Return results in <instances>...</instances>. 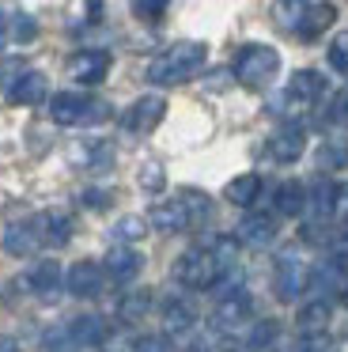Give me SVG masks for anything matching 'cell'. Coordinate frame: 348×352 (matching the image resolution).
<instances>
[{"mask_svg":"<svg viewBox=\"0 0 348 352\" xmlns=\"http://www.w3.org/2000/svg\"><path fill=\"white\" fill-rule=\"evenodd\" d=\"M8 38H12V31H8V19L4 16H0V46H4V42Z\"/></svg>","mask_w":348,"mask_h":352,"instance_id":"obj_42","label":"cell"},{"mask_svg":"<svg viewBox=\"0 0 348 352\" xmlns=\"http://www.w3.org/2000/svg\"><path fill=\"white\" fill-rule=\"evenodd\" d=\"M204 61H208V46L204 42H174L171 50H163L148 65V80L159 87L186 84V80H193L204 69Z\"/></svg>","mask_w":348,"mask_h":352,"instance_id":"obj_1","label":"cell"},{"mask_svg":"<svg viewBox=\"0 0 348 352\" xmlns=\"http://www.w3.org/2000/svg\"><path fill=\"white\" fill-rule=\"evenodd\" d=\"M136 182H140V190L159 193V190L166 186V175H163V167H159V163H144L140 175H136Z\"/></svg>","mask_w":348,"mask_h":352,"instance_id":"obj_34","label":"cell"},{"mask_svg":"<svg viewBox=\"0 0 348 352\" xmlns=\"http://www.w3.org/2000/svg\"><path fill=\"white\" fill-rule=\"evenodd\" d=\"M257 193H261V178L257 175H239V178H231V182L224 186V197L231 201V205H239V208L254 205Z\"/></svg>","mask_w":348,"mask_h":352,"instance_id":"obj_21","label":"cell"},{"mask_svg":"<svg viewBox=\"0 0 348 352\" xmlns=\"http://www.w3.org/2000/svg\"><path fill=\"white\" fill-rule=\"evenodd\" d=\"M318 160H322V167H325V170L345 167V163H348V144H345V140H325L322 152H318Z\"/></svg>","mask_w":348,"mask_h":352,"instance_id":"obj_31","label":"cell"},{"mask_svg":"<svg viewBox=\"0 0 348 352\" xmlns=\"http://www.w3.org/2000/svg\"><path fill=\"white\" fill-rule=\"evenodd\" d=\"M68 337L76 344H98V341H106V322L95 318V314H83V318H76L68 326Z\"/></svg>","mask_w":348,"mask_h":352,"instance_id":"obj_25","label":"cell"},{"mask_svg":"<svg viewBox=\"0 0 348 352\" xmlns=\"http://www.w3.org/2000/svg\"><path fill=\"white\" fill-rule=\"evenodd\" d=\"M102 280H106V269L95 265V261H76V265L68 269V276H65L68 292L80 296V299L98 296V292H102Z\"/></svg>","mask_w":348,"mask_h":352,"instance_id":"obj_11","label":"cell"},{"mask_svg":"<svg viewBox=\"0 0 348 352\" xmlns=\"http://www.w3.org/2000/svg\"><path fill=\"white\" fill-rule=\"evenodd\" d=\"M23 72H27V61H23V57H0V91H8Z\"/></svg>","mask_w":348,"mask_h":352,"instance_id":"obj_35","label":"cell"},{"mask_svg":"<svg viewBox=\"0 0 348 352\" xmlns=\"http://www.w3.org/2000/svg\"><path fill=\"white\" fill-rule=\"evenodd\" d=\"M129 4H133V16L140 23H159L171 8V0H129Z\"/></svg>","mask_w":348,"mask_h":352,"instance_id":"obj_29","label":"cell"},{"mask_svg":"<svg viewBox=\"0 0 348 352\" xmlns=\"http://www.w3.org/2000/svg\"><path fill=\"white\" fill-rule=\"evenodd\" d=\"M340 299H345V307H348V288H340Z\"/></svg>","mask_w":348,"mask_h":352,"instance_id":"obj_44","label":"cell"},{"mask_svg":"<svg viewBox=\"0 0 348 352\" xmlns=\"http://www.w3.org/2000/svg\"><path fill=\"white\" fill-rule=\"evenodd\" d=\"M148 220H151V228L163 231V235H178V231H186L189 223H193V220H189V208H186V201H182V197H178V201H159V205L151 208Z\"/></svg>","mask_w":348,"mask_h":352,"instance_id":"obj_12","label":"cell"},{"mask_svg":"<svg viewBox=\"0 0 348 352\" xmlns=\"http://www.w3.org/2000/svg\"><path fill=\"white\" fill-rule=\"evenodd\" d=\"M295 326H299L303 337L325 333V326H329V303H325V299H310V303H303L299 314H295Z\"/></svg>","mask_w":348,"mask_h":352,"instance_id":"obj_17","label":"cell"},{"mask_svg":"<svg viewBox=\"0 0 348 352\" xmlns=\"http://www.w3.org/2000/svg\"><path fill=\"white\" fill-rule=\"evenodd\" d=\"M34 223H38V231H42V243H50V246H65L68 239H72V216L57 212V208L42 212Z\"/></svg>","mask_w":348,"mask_h":352,"instance_id":"obj_18","label":"cell"},{"mask_svg":"<svg viewBox=\"0 0 348 352\" xmlns=\"http://www.w3.org/2000/svg\"><path fill=\"white\" fill-rule=\"evenodd\" d=\"M303 208H307V190H303V182H284L276 190V212L280 216H299Z\"/></svg>","mask_w":348,"mask_h":352,"instance_id":"obj_26","label":"cell"},{"mask_svg":"<svg viewBox=\"0 0 348 352\" xmlns=\"http://www.w3.org/2000/svg\"><path fill=\"white\" fill-rule=\"evenodd\" d=\"M239 243H246V246H269L272 239H276V220L272 216H261V212H254V216H246V220L239 223Z\"/></svg>","mask_w":348,"mask_h":352,"instance_id":"obj_16","label":"cell"},{"mask_svg":"<svg viewBox=\"0 0 348 352\" xmlns=\"http://www.w3.org/2000/svg\"><path fill=\"white\" fill-rule=\"evenodd\" d=\"M231 72H235V80H239L242 87H250V91H261V87H269L272 80H276V72H280V54H276L272 46L250 42V46H242L239 54H235Z\"/></svg>","mask_w":348,"mask_h":352,"instance_id":"obj_2","label":"cell"},{"mask_svg":"<svg viewBox=\"0 0 348 352\" xmlns=\"http://www.w3.org/2000/svg\"><path fill=\"white\" fill-rule=\"evenodd\" d=\"M193 322H197V311L189 303H182V299H171V303L163 307V329L166 333H189L193 329Z\"/></svg>","mask_w":348,"mask_h":352,"instance_id":"obj_22","label":"cell"},{"mask_svg":"<svg viewBox=\"0 0 348 352\" xmlns=\"http://www.w3.org/2000/svg\"><path fill=\"white\" fill-rule=\"evenodd\" d=\"M182 201H186V208H189V220L193 223H201L204 216H208V197H204L201 190H182Z\"/></svg>","mask_w":348,"mask_h":352,"instance_id":"obj_36","label":"cell"},{"mask_svg":"<svg viewBox=\"0 0 348 352\" xmlns=\"http://www.w3.org/2000/svg\"><path fill=\"white\" fill-rule=\"evenodd\" d=\"M42 243V231H38V223H15V228L4 231V250L15 254V258H27L34 246Z\"/></svg>","mask_w":348,"mask_h":352,"instance_id":"obj_19","label":"cell"},{"mask_svg":"<svg viewBox=\"0 0 348 352\" xmlns=\"http://www.w3.org/2000/svg\"><path fill=\"white\" fill-rule=\"evenodd\" d=\"M303 152H307V129H303V125L287 122V125H280V129L272 133L269 155H272L276 163H295Z\"/></svg>","mask_w":348,"mask_h":352,"instance_id":"obj_9","label":"cell"},{"mask_svg":"<svg viewBox=\"0 0 348 352\" xmlns=\"http://www.w3.org/2000/svg\"><path fill=\"white\" fill-rule=\"evenodd\" d=\"M50 118L57 125H98L110 118V107L102 99H91L80 91H61L50 99Z\"/></svg>","mask_w":348,"mask_h":352,"instance_id":"obj_3","label":"cell"},{"mask_svg":"<svg viewBox=\"0 0 348 352\" xmlns=\"http://www.w3.org/2000/svg\"><path fill=\"white\" fill-rule=\"evenodd\" d=\"M307 284H310V269L303 265L295 254H284V258L276 261V273H272V288H276V299L292 303V299L299 296Z\"/></svg>","mask_w":348,"mask_h":352,"instance_id":"obj_8","label":"cell"},{"mask_svg":"<svg viewBox=\"0 0 348 352\" xmlns=\"http://www.w3.org/2000/svg\"><path fill=\"white\" fill-rule=\"evenodd\" d=\"M219 273H224V265L216 261L212 250H186L178 261H174V276H178L186 288H193V292L212 288V284L219 280Z\"/></svg>","mask_w":348,"mask_h":352,"instance_id":"obj_4","label":"cell"},{"mask_svg":"<svg viewBox=\"0 0 348 352\" xmlns=\"http://www.w3.org/2000/svg\"><path fill=\"white\" fill-rule=\"evenodd\" d=\"M329 122H348V91H340L337 99H333V107H329Z\"/></svg>","mask_w":348,"mask_h":352,"instance_id":"obj_39","label":"cell"},{"mask_svg":"<svg viewBox=\"0 0 348 352\" xmlns=\"http://www.w3.org/2000/svg\"><path fill=\"white\" fill-rule=\"evenodd\" d=\"M27 284L38 292V296H53V292H61V265L57 261H38V265L30 269Z\"/></svg>","mask_w":348,"mask_h":352,"instance_id":"obj_23","label":"cell"},{"mask_svg":"<svg viewBox=\"0 0 348 352\" xmlns=\"http://www.w3.org/2000/svg\"><path fill=\"white\" fill-rule=\"evenodd\" d=\"M110 65H113V57L106 54V50H80V54L68 57V76L83 87H95L106 80Z\"/></svg>","mask_w":348,"mask_h":352,"instance_id":"obj_7","label":"cell"},{"mask_svg":"<svg viewBox=\"0 0 348 352\" xmlns=\"http://www.w3.org/2000/svg\"><path fill=\"white\" fill-rule=\"evenodd\" d=\"M272 341H276V322H254V326H250V333H246V349L261 352L265 344H272Z\"/></svg>","mask_w":348,"mask_h":352,"instance_id":"obj_32","label":"cell"},{"mask_svg":"<svg viewBox=\"0 0 348 352\" xmlns=\"http://www.w3.org/2000/svg\"><path fill=\"white\" fill-rule=\"evenodd\" d=\"M133 352H166V341L163 337H140V341L133 344Z\"/></svg>","mask_w":348,"mask_h":352,"instance_id":"obj_40","label":"cell"},{"mask_svg":"<svg viewBox=\"0 0 348 352\" xmlns=\"http://www.w3.org/2000/svg\"><path fill=\"white\" fill-rule=\"evenodd\" d=\"M329 69L348 72V34H337V38L329 42Z\"/></svg>","mask_w":348,"mask_h":352,"instance_id":"obj_37","label":"cell"},{"mask_svg":"<svg viewBox=\"0 0 348 352\" xmlns=\"http://www.w3.org/2000/svg\"><path fill=\"white\" fill-rule=\"evenodd\" d=\"M8 31H12V38H15V42H23V46L38 38V23L27 16V12H19V16L8 19Z\"/></svg>","mask_w":348,"mask_h":352,"instance_id":"obj_33","label":"cell"},{"mask_svg":"<svg viewBox=\"0 0 348 352\" xmlns=\"http://www.w3.org/2000/svg\"><path fill=\"white\" fill-rule=\"evenodd\" d=\"M102 269H106V276H113V280H133V276L144 269V258L133 250V246L121 243V246H113V250L106 254Z\"/></svg>","mask_w":348,"mask_h":352,"instance_id":"obj_14","label":"cell"},{"mask_svg":"<svg viewBox=\"0 0 348 352\" xmlns=\"http://www.w3.org/2000/svg\"><path fill=\"white\" fill-rule=\"evenodd\" d=\"M250 314H254V303H250V296L242 288L219 292V303H216V311H212V326H216L219 333H239L250 322Z\"/></svg>","mask_w":348,"mask_h":352,"instance_id":"obj_5","label":"cell"},{"mask_svg":"<svg viewBox=\"0 0 348 352\" xmlns=\"http://www.w3.org/2000/svg\"><path fill=\"white\" fill-rule=\"evenodd\" d=\"M50 95V84H45V76L42 72H23L19 80H15L12 87H8V99L15 102V107H38V102Z\"/></svg>","mask_w":348,"mask_h":352,"instance_id":"obj_13","label":"cell"},{"mask_svg":"<svg viewBox=\"0 0 348 352\" xmlns=\"http://www.w3.org/2000/svg\"><path fill=\"white\" fill-rule=\"evenodd\" d=\"M148 311H151V292H129V296L118 303V318L121 322H140Z\"/></svg>","mask_w":348,"mask_h":352,"instance_id":"obj_27","label":"cell"},{"mask_svg":"<svg viewBox=\"0 0 348 352\" xmlns=\"http://www.w3.org/2000/svg\"><path fill=\"white\" fill-rule=\"evenodd\" d=\"M345 239H348V231H345Z\"/></svg>","mask_w":348,"mask_h":352,"instance_id":"obj_45","label":"cell"},{"mask_svg":"<svg viewBox=\"0 0 348 352\" xmlns=\"http://www.w3.org/2000/svg\"><path fill=\"white\" fill-rule=\"evenodd\" d=\"M322 95H325V76L314 69H299L287 80V102H295V107H314Z\"/></svg>","mask_w":348,"mask_h":352,"instance_id":"obj_10","label":"cell"},{"mask_svg":"<svg viewBox=\"0 0 348 352\" xmlns=\"http://www.w3.org/2000/svg\"><path fill=\"white\" fill-rule=\"evenodd\" d=\"M163 118H166V99L163 95H140V99L121 114V129L144 137V133H151Z\"/></svg>","mask_w":348,"mask_h":352,"instance_id":"obj_6","label":"cell"},{"mask_svg":"<svg viewBox=\"0 0 348 352\" xmlns=\"http://www.w3.org/2000/svg\"><path fill=\"white\" fill-rule=\"evenodd\" d=\"M337 212L348 216V186H337Z\"/></svg>","mask_w":348,"mask_h":352,"instance_id":"obj_41","label":"cell"},{"mask_svg":"<svg viewBox=\"0 0 348 352\" xmlns=\"http://www.w3.org/2000/svg\"><path fill=\"white\" fill-rule=\"evenodd\" d=\"M333 19H337V8H333V4H325V0H314V4H310V12L303 16L299 31H295V38L314 42L318 34H325L333 27Z\"/></svg>","mask_w":348,"mask_h":352,"instance_id":"obj_15","label":"cell"},{"mask_svg":"<svg viewBox=\"0 0 348 352\" xmlns=\"http://www.w3.org/2000/svg\"><path fill=\"white\" fill-rule=\"evenodd\" d=\"M0 352H19V349H15V344H4V349H0Z\"/></svg>","mask_w":348,"mask_h":352,"instance_id":"obj_43","label":"cell"},{"mask_svg":"<svg viewBox=\"0 0 348 352\" xmlns=\"http://www.w3.org/2000/svg\"><path fill=\"white\" fill-rule=\"evenodd\" d=\"M307 205L314 208L318 220H329V216L337 212V186L325 182V178H322V182H314V190L307 193Z\"/></svg>","mask_w":348,"mask_h":352,"instance_id":"obj_24","label":"cell"},{"mask_svg":"<svg viewBox=\"0 0 348 352\" xmlns=\"http://www.w3.org/2000/svg\"><path fill=\"white\" fill-rule=\"evenodd\" d=\"M83 208H95V212H98V208H106V205H110V193H106V190H83Z\"/></svg>","mask_w":348,"mask_h":352,"instance_id":"obj_38","label":"cell"},{"mask_svg":"<svg viewBox=\"0 0 348 352\" xmlns=\"http://www.w3.org/2000/svg\"><path fill=\"white\" fill-rule=\"evenodd\" d=\"M110 235L118 239V243H140V239L148 235V220H140V216H121Z\"/></svg>","mask_w":348,"mask_h":352,"instance_id":"obj_28","label":"cell"},{"mask_svg":"<svg viewBox=\"0 0 348 352\" xmlns=\"http://www.w3.org/2000/svg\"><path fill=\"white\" fill-rule=\"evenodd\" d=\"M310 4H314V0H272V19H276L280 31L295 34L303 23V16L310 12Z\"/></svg>","mask_w":348,"mask_h":352,"instance_id":"obj_20","label":"cell"},{"mask_svg":"<svg viewBox=\"0 0 348 352\" xmlns=\"http://www.w3.org/2000/svg\"><path fill=\"white\" fill-rule=\"evenodd\" d=\"M83 155H87V170H110L113 144H106V140H91V144L83 148Z\"/></svg>","mask_w":348,"mask_h":352,"instance_id":"obj_30","label":"cell"}]
</instances>
